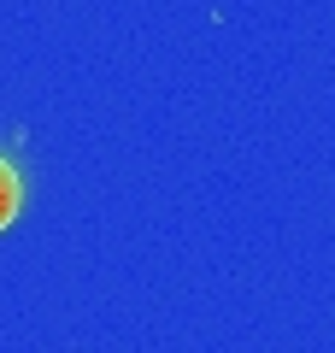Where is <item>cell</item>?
<instances>
[{
    "instance_id": "1",
    "label": "cell",
    "mask_w": 335,
    "mask_h": 353,
    "mask_svg": "<svg viewBox=\"0 0 335 353\" xmlns=\"http://www.w3.org/2000/svg\"><path fill=\"white\" fill-rule=\"evenodd\" d=\"M18 201H24V189H18V171H12L6 159H0V230H6V224L18 218Z\"/></svg>"
}]
</instances>
